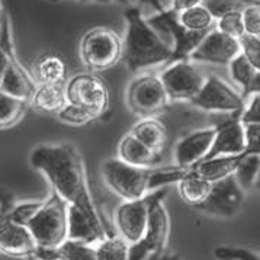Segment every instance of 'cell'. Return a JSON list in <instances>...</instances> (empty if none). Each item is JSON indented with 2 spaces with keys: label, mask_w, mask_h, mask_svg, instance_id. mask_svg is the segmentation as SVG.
<instances>
[{
  "label": "cell",
  "mask_w": 260,
  "mask_h": 260,
  "mask_svg": "<svg viewBox=\"0 0 260 260\" xmlns=\"http://www.w3.org/2000/svg\"><path fill=\"white\" fill-rule=\"evenodd\" d=\"M167 192L169 189L163 187L136 201H124L115 211V225L119 231V237L129 246L143 239L151 209L156 204L163 202Z\"/></svg>",
  "instance_id": "7"
},
{
  "label": "cell",
  "mask_w": 260,
  "mask_h": 260,
  "mask_svg": "<svg viewBox=\"0 0 260 260\" xmlns=\"http://www.w3.org/2000/svg\"><path fill=\"white\" fill-rule=\"evenodd\" d=\"M143 260H180V257L177 256L176 253H172V251H163V253H156V254H151L146 259Z\"/></svg>",
  "instance_id": "40"
},
{
  "label": "cell",
  "mask_w": 260,
  "mask_h": 260,
  "mask_svg": "<svg viewBox=\"0 0 260 260\" xmlns=\"http://www.w3.org/2000/svg\"><path fill=\"white\" fill-rule=\"evenodd\" d=\"M244 129V153L260 154V124H251L243 126Z\"/></svg>",
  "instance_id": "39"
},
{
  "label": "cell",
  "mask_w": 260,
  "mask_h": 260,
  "mask_svg": "<svg viewBox=\"0 0 260 260\" xmlns=\"http://www.w3.org/2000/svg\"><path fill=\"white\" fill-rule=\"evenodd\" d=\"M170 104L158 76L144 74L134 79L126 89V105L134 114L154 118Z\"/></svg>",
  "instance_id": "9"
},
{
  "label": "cell",
  "mask_w": 260,
  "mask_h": 260,
  "mask_svg": "<svg viewBox=\"0 0 260 260\" xmlns=\"http://www.w3.org/2000/svg\"><path fill=\"white\" fill-rule=\"evenodd\" d=\"M177 189H179V195L182 201L189 207L195 208L207 199L211 183L199 176L193 169H190L177 183Z\"/></svg>",
  "instance_id": "24"
},
{
  "label": "cell",
  "mask_w": 260,
  "mask_h": 260,
  "mask_svg": "<svg viewBox=\"0 0 260 260\" xmlns=\"http://www.w3.org/2000/svg\"><path fill=\"white\" fill-rule=\"evenodd\" d=\"M247 156L246 153L239 156H224L215 157L211 160H204L199 165L193 167V170L198 173L202 179H205L209 183H215L225 177L231 176L234 170L237 169L241 158Z\"/></svg>",
  "instance_id": "23"
},
{
  "label": "cell",
  "mask_w": 260,
  "mask_h": 260,
  "mask_svg": "<svg viewBox=\"0 0 260 260\" xmlns=\"http://www.w3.org/2000/svg\"><path fill=\"white\" fill-rule=\"evenodd\" d=\"M189 104L201 111L230 114L237 119L246 108V101L218 76H207L201 92Z\"/></svg>",
  "instance_id": "11"
},
{
  "label": "cell",
  "mask_w": 260,
  "mask_h": 260,
  "mask_svg": "<svg viewBox=\"0 0 260 260\" xmlns=\"http://www.w3.org/2000/svg\"><path fill=\"white\" fill-rule=\"evenodd\" d=\"M240 54H243L256 69L260 70V37L244 34L239 40Z\"/></svg>",
  "instance_id": "34"
},
{
  "label": "cell",
  "mask_w": 260,
  "mask_h": 260,
  "mask_svg": "<svg viewBox=\"0 0 260 260\" xmlns=\"http://www.w3.org/2000/svg\"><path fill=\"white\" fill-rule=\"evenodd\" d=\"M57 116H58L60 121L70 125H84L93 121V119L86 114V112H83L82 109H79V108H76L73 105L69 104L62 108Z\"/></svg>",
  "instance_id": "37"
},
{
  "label": "cell",
  "mask_w": 260,
  "mask_h": 260,
  "mask_svg": "<svg viewBox=\"0 0 260 260\" xmlns=\"http://www.w3.org/2000/svg\"><path fill=\"white\" fill-rule=\"evenodd\" d=\"M239 122L243 126L251 124H260V93L251 96L249 104L239 116Z\"/></svg>",
  "instance_id": "38"
},
{
  "label": "cell",
  "mask_w": 260,
  "mask_h": 260,
  "mask_svg": "<svg viewBox=\"0 0 260 260\" xmlns=\"http://www.w3.org/2000/svg\"><path fill=\"white\" fill-rule=\"evenodd\" d=\"M259 169L260 154H247L241 158L237 169L234 170L233 177L244 193L250 192L256 185V180L259 176Z\"/></svg>",
  "instance_id": "27"
},
{
  "label": "cell",
  "mask_w": 260,
  "mask_h": 260,
  "mask_svg": "<svg viewBox=\"0 0 260 260\" xmlns=\"http://www.w3.org/2000/svg\"><path fill=\"white\" fill-rule=\"evenodd\" d=\"M102 177L106 186L124 201H136L146 197L150 169L126 165L119 158H108L102 163Z\"/></svg>",
  "instance_id": "8"
},
{
  "label": "cell",
  "mask_w": 260,
  "mask_h": 260,
  "mask_svg": "<svg viewBox=\"0 0 260 260\" xmlns=\"http://www.w3.org/2000/svg\"><path fill=\"white\" fill-rule=\"evenodd\" d=\"M37 251V244L26 227L5 219L0 225V253L28 259Z\"/></svg>",
  "instance_id": "17"
},
{
  "label": "cell",
  "mask_w": 260,
  "mask_h": 260,
  "mask_svg": "<svg viewBox=\"0 0 260 260\" xmlns=\"http://www.w3.org/2000/svg\"><path fill=\"white\" fill-rule=\"evenodd\" d=\"M29 161L50 180L52 190L69 207L102 221L89 190L83 158L73 144H40L32 150Z\"/></svg>",
  "instance_id": "1"
},
{
  "label": "cell",
  "mask_w": 260,
  "mask_h": 260,
  "mask_svg": "<svg viewBox=\"0 0 260 260\" xmlns=\"http://www.w3.org/2000/svg\"><path fill=\"white\" fill-rule=\"evenodd\" d=\"M241 21H243L244 34L260 37V8L257 2L249 3L241 11Z\"/></svg>",
  "instance_id": "33"
},
{
  "label": "cell",
  "mask_w": 260,
  "mask_h": 260,
  "mask_svg": "<svg viewBox=\"0 0 260 260\" xmlns=\"http://www.w3.org/2000/svg\"><path fill=\"white\" fill-rule=\"evenodd\" d=\"M244 198L246 193L240 189L231 175L215 183H211L207 199L193 209L218 218H231L241 209Z\"/></svg>",
  "instance_id": "13"
},
{
  "label": "cell",
  "mask_w": 260,
  "mask_h": 260,
  "mask_svg": "<svg viewBox=\"0 0 260 260\" xmlns=\"http://www.w3.org/2000/svg\"><path fill=\"white\" fill-rule=\"evenodd\" d=\"M64 84H37L29 99L32 108L41 114L58 115V112L67 105Z\"/></svg>",
  "instance_id": "22"
},
{
  "label": "cell",
  "mask_w": 260,
  "mask_h": 260,
  "mask_svg": "<svg viewBox=\"0 0 260 260\" xmlns=\"http://www.w3.org/2000/svg\"><path fill=\"white\" fill-rule=\"evenodd\" d=\"M9 66H11L9 57L6 55V52L0 48V83H2V80H3L5 73H6V70H8V67H9Z\"/></svg>",
  "instance_id": "41"
},
{
  "label": "cell",
  "mask_w": 260,
  "mask_h": 260,
  "mask_svg": "<svg viewBox=\"0 0 260 260\" xmlns=\"http://www.w3.org/2000/svg\"><path fill=\"white\" fill-rule=\"evenodd\" d=\"M67 79L66 62L57 54H42L32 67V80L35 84H64Z\"/></svg>",
  "instance_id": "20"
},
{
  "label": "cell",
  "mask_w": 260,
  "mask_h": 260,
  "mask_svg": "<svg viewBox=\"0 0 260 260\" xmlns=\"http://www.w3.org/2000/svg\"><path fill=\"white\" fill-rule=\"evenodd\" d=\"M215 137L208 154L204 160H211L215 157L239 156L244 153V129L239 119L231 116V119L215 125ZM202 160V161H204Z\"/></svg>",
  "instance_id": "16"
},
{
  "label": "cell",
  "mask_w": 260,
  "mask_h": 260,
  "mask_svg": "<svg viewBox=\"0 0 260 260\" xmlns=\"http://www.w3.org/2000/svg\"><path fill=\"white\" fill-rule=\"evenodd\" d=\"M79 51L89 70L105 72L122 58V40L114 29L98 26L84 34Z\"/></svg>",
  "instance_id": "5"
},
{
  "label": "cell",
  "mask_w": 260,
  "mask_h": 260,
  "mask_svg": "<svg viewBox=\"0 0 260 260\" xmlns=\"http://www.w3.org/2000/svg\"><path fill=\"white\" fill-rule=\"evenodd\" d=\"M69 205L54 190L42 201V207L25 227L31 233L38 249L55 250L67 240Z\"/></svg>",
  "instance_id": "3"
},
{
  "label": "cell",
  "mask_w": 260,
  "mask_h": 260,
  "mask_svg": "<svg viewBox=\"0 0 260 260\" xmlns=\"http://www.w3.org/2000/svg\"><path fill=\"white\" fill-rule=\"evenodd\" d=\"M64 93L67 104L82 109L93 121L109 108V90L96 74L79 73L73 76L64 84Z\"/></svg>",
  "instance_id": "6"
},
{
  "label": "cell",
  "mask_w": 260,
  "mask_h": 260,
  "mask_svg": "<svg viewBox=\"0 0 260 260\" xmlns=\"http://www.w3.org/2000/svg\"><path fill=\"white\" fill-rule=\"evenodd\" d=\"M170 234V218L163 202L156 204L148 217L147 229L143 239L129 246L128 260H143L167 250V241Z\"/></svg>",
  "instance_id": "12"
},
{
  "label": "cell",
  "mask_w": 260,
  "mask_h": 260,
  "mask_svg": "<svg viewBox=\"0 0 260 260\" xmlns=\"http://www.w3.org/2000/svg\"><path fill=\"white\" fill-rule=\"evenodd\" d=\"M215 257L221 260H260L257 253L243 247H225L221 246L214 250Z\"/></svg>",
  "instance_id": "36"
},
{
  "label": "cell",
  "mask_w": 260,
  "mask_h": 260,
  "mask_svg": "<svg viewBox=\"0 0 260 260\" xmlns=\"http://www.w3.org/2000/svg\"><path fill=\"white\" fill-rule=\"evenodd\" d=\"M34 256H35V257H38L40 260H64V259H61V257L52 256V254L50 253V251H48V250L38 249V247H37V251L34 253Z\"/></svg>",
  "instance_id": "42"
},
{
  "label": "cell",
  "mask_w": 260,
  "mask_h": 260,
  "mask_svg": "<svg viewBox=\"0 0 260 260\" xmlns=\"http://www.w3.org/2000/svg\"><path fill=\"white\" fill-rule=\"evenodd\" d=\"M131 136L137 138L143 146L150 148L157 154H161L167 144V129L166 125L157 118H144L137 122L131 133Z\"/></svg>",
  "instance_id": "21"
},
{
  "label": "cell",
  "mask_w": 260,
  "mask_h": 260,
  "mask_svg": "<svg viewBox=\"0 0 260 260\" xmlns=\"http://www.w3.org/2000/svg\"><path fill=\"white\" fill-rule=\"evenodd\" d=\"M48 251L52 256L61 257L64 260H96L94 246L72 240H66L60 247Z\"/></svg>",
  "instance_id": "30"
},
{
  "label": "cell",
  "mask_w": 260,
  "mask_h": 260,
  "mask_svg": "<svg viewBox=\"0 0 260 260\" xmlns=\"http://www.w3.org/2000/svg\"><path fill=\"white\" fill-rule=\"evenodd\" d=\"M42 207V201L38 202H23L19 205H13L12 209L6 214V219L12 221L15 224L23 225L38 212V209Z\"/></svg>",
  "instance_id": "32"
},
{
  "label": "cell",
  "mask_w": 260,
  "mask_h": 260,
  "mask_svg": "<svg viewBox=\"0 0 260 260\" xmlns=\"http://www.w3.org/2000/svg\"><path fill=\"white\" fill-rule=\"evenodd\" d=\"M229 72L231 79L241 87L240 96L244 101L260 93V70L256 69L243 54H239L230 62Z\"/></svg>",
  "instance_id": "19"
},
{
  "label": "cell",
  "mask_w": 260,
  "mask_h": 260,
  "mask_svg": "<svg viewBox=\"0 0 260 260\" xmlns=\"http://www.w3.org/2000/svg\"><path fill=\"white\" fill-rule=\"evenodd\" d=\"M3 16H5V11H3V6H2V2H0V32H2V22H3Z\"/></svg>",
  "instance_id": "44"
},
{
  "label": "cell",
  "mask_w": 260,
  "mask_h": 260,
  "mask_svg": "<svg viewBox=\"0 0 260 260\" xmlns=\"http://www.w3.org/2000/svg\"><path fill=\"white\" fill-rule=\"evenodd\" d=\"M26 260H40V259H38V257H35V256H29Z\"/></svg>",
  "instance_id": "45"
},
{
  "label": "cell",
  "mask_w": 260,
  "mask_h": 260,
  "mask_svg": "<svg viewBox=\"0 0 260 260\" xmlns=\"http://www.w3.org/2000/svg\"><path fill=\"white\" fill-rule=\"evenodd\" d=\"M190 169H182L176 166H165V167H151L148 172V180H147V192H154L158 189L167 187L169 185H177L182 177L187 173Z\"/></svg>",
  "instance_id": "26"
},
{
  "label": "cell",
  "mask_w": 260,
  "mask_h": 260,
  "mask_svg": "<svg viewBox=\"0 0 260 260\" xmlns=\"http://www.w3.org/2000/svg\"><path fill=\"white\" fill-rule=\"evenodd\" d=\"M205 9L214 18V21L219 19L221 16L227 15L230 12L243 11L249 3L246 2H234V0H217V2H202Z\"/></svg>",
  "instance_id": "35"
},
{
  "label": "cell",
  "mask_w": 260,
  "mask_h": 260,
  "mask_svg": "<svg viewBox=\"0 0 260 260\" xmlns=\"http://www.w3.org/2000/svg\"><path fill=\"white\" fill-rule=\"evenodd\" d=\"M240 54V45L237 40L230 38L215 29L204 37L199 45L190 52L189 62H209V64H224L229 66Z\"/></svg>",
  "instance_id": "14"
},
{
  "label": "cell",
  "mask_w": 260,
  "mask_h": 260,
  "mask_svg": "<svg viewBox=\"0 0 260 260\" xmlns=\"http://www.w3.org/2000/svg\"><path fill=\"white\" fill-rule=\"evenodd\" d=\"M118 158L126 165L140 169H151L156 167L160 161L161 154H157L150 148L143 146L137 138L131 136L129 133L121 138L118 146Z\"/></svg>",
  "instance_id": "18"
},
{
  "label": "cell",
  "mask_w": 260,
  "mask_h": 260,
  "mask_svg": "<svg viewBox=\"0 0 260 260\" xmlns=\"http://www.w3.org/2000/svg\"><path fill=\"white\" fill-rule=\"evenodd\" d=\"M126 32L122 41V57L129 70L138 72L146 67L165 66L172 50L158 34L147 25L146 18L137 8H129L124 13Z\"/></svg>",
  "instance_id": "2"
},
{
  "label": "cell",
  "mask_w": 260,
  "mask_h": 260,
  "mask_svg": "<svg viewBox=\"0 0 260 260\" xmlns=\"http://www.w3.org/2000/svg\"><path fill=\"white\" fill-rule=\"evenodd\" d=\"M147 25L158 34L172 50L169 61L163 66L167 67L173 62L187 61L190 52L199 45L208 32H189L177 22V12L173 9L157 12L156 15L146 18Z\"/></svg>",
  "instance_id": "4"
},
{
  "label": "cell",
  "mask_w": 260,
  "mask_h": 260,
  "mask_svg": "<svg viewBox=\"0 0 260 260\" xmlns=\"http://www.w3.org/2000/svg\"><path fill=\"white\" fill-rule=\"evenodd\" d=\"M12 208H0V225L3 224V221L6 219V214L11 211Z\"/></svg>",
  "instance_id": "43"
},
{
  "label": "cell",
  "mask_w": 260,
  "mask_h": 260,
  "mask_svg": "<svg viewBox=\"0 0 260 260\" xmlns=\"http://www.w3.org/2000/svg\"><path fill=\"white\" fill-rule=\"evenodd\" d=\"M215 131V126H211L183 137L175 147V165L182 169H193L199 165L208 154Z\"/></svg>",
  "instance_id": "15"
},
{
  "label": "cell",
  "mask_w": 260,
  "mask_h": 260,
  "mask_svg": "<svg viewBox=\"0 0 260 260\" xmlns=\"http://www.w3.org/2000/svg\"><path fill=\"white\" fill-rule=\"evenodd\" d=\"M215 29L230 38L239 40L244 35L243 21H241V11L230 12L215 21Z\"/></svg>",
  "instance_id": "31"
},
{
  "label": "cell",
  "mask_w": 260,
  "mask_h": 260,
  "mask_svg": "<svg viewBox=\"0 0 260 260\" xmlns=\"http://www.w3.org/2000/svg\"><path fill=\"white\" fill-rule=\"evenodd\" d=\"M29 102L9 96L0 90V129L11 128L22 119Z\"/></svg>",
  "instance_id": "28"
},
{
  "label": "cell",
  "mask_w": 260,
  "mask_h": 260,
  "mask_svg": "<svg viewBox=\"0 0 260 260\" xmlns=\"http://www.w3.org/2000/svg\"><path fill=\"white\" fill-rule=\"evenodd\" d=\"M158 79L170 102H190L201 92L207 76L192 62L179 61L165 67Z\"/></svg>",
  "instance_id": "10"
},
{
  "label": "cell",
  "mask_w": 260,
  "mask_h": 260,
  "mask_svg": "<svg viewBox=\"0 0 260 260\" xmlns=\"http://www.w3.org/2000/svg\"><path fill=\"white\" fill-rule=\"evenodd\" d=\"M129 244L119 236H111L94 247L96 260H128Z\"/></svg>",
  "instance_id": "29"
},
{
  "label": "cell",
  "mask_w": 260,
  "mask_h": 260,
  "mask_svg": "<svg viewBox=\"0 0 260 260\" xmlns=\"http://www.w3.org/2000/svg\"><path fill=\"white\" fill-rule=\"evenodd\" d=\"M177 22L189 32H208L215 26V21L202 5V0L186 11L177 12Z\"/></svg>",
  "instance_id": "25"
}]
</instances>
